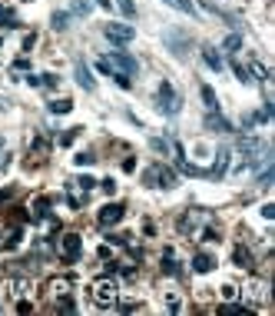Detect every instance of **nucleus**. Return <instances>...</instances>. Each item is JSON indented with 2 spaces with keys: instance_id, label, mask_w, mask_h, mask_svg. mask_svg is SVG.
Listing matches in <instances>:
<instances>
[{
  "instance_id": "423d86ee",
  "label": "nucleus",
  "mask_w": 275,
  "mask_h": 316,
  "mask_svg": "<svg viewBox=\"0 0 275 316\" xmlns=\"http://www.w3.org/2000/svg\"><path fill=\"white\" fill-rule=\"evenodd\" d=\"M60 253H63V259L67 263H76L80 259V253H83V240L76 233H63L60 236Z\"/></svg>"
},
{
  "instance_id": "393cba45",
  "label": "nucleus",
  "mask_w": 275,
  "mask_h": 316,
  "mask_svg": "<svg viewBox=\"0 0 275 316\" xmlns=\"http://www.w3.org/2000/svg\"><path fill=\"white\" fill-rule=\"evenodd\" d=\"M56 310L60 313H76V303L70 296H60V303H56Z\"/></svg>"
},
{
  "instance_id": "2eb2a0df",
  "label": "nucleus",
  "mask_w": 275,
  "mask_h": 316,
  "mask_svg": "<svg viewBox=\"0 0 275 316\" xmlns=\"http://www.w3.org/2000/svg\"><path fill=\"white\" fill-rule=\"evenodd\" d=\"M199 94H202V103H206V110H209V114H219V100H216L213 87H202Z\"/></svg>"
},
{
  "instance_id": "58836bf2",
  "label": "nucleus",
  "mask_w": 275,
  "mask_h": 316,
  "mask_svg": "<svg viewBox=\"0 0 275 316\" xmlns=\"http://www.w3.org/2000/svg\"><path fill=\"white\" fill-rule=\"evenodd\" d=\"M0 47H4V37H0Z\"/></svg>"
},
{
  "instance_id": "f704fd0d",
  "label": "nucleus",
  "mask_w": 275,
  "mask_h": 316,
  "mask_svg": "<svg viewBox=\"0 0 275 316\" xmlns=\"http://www.w3.org/2000/svg\"><path fill=\"white\" fill-rule=\"evenodd\" d=\"M17 313H33V303H27V300H24V303H17Z\"/></svg>"
},
{
  "instance_id": "f03ea898",
  "label": "nucleus",
  "mask_w": 275,
  "mask_h": 316,
  "mask_svg": "<svg viewBox=\"0 0 275 316\" xmlns=\"http://www.w3.org/2000/svg\"><path fill=\"white\" fill-rule=\"evenodd\" d=\"M156 107H159V114H166V117H176L179 114V94H176V87L169 80L159 83V90H156Z\"/></svg>"
},
{
  "instance_id": "0eeeda50",
  "label": "nucleus",
  "mask_w": 275,
  "mask_h": 316,
  "mask_svg": "<svg viewBox=\"0 0 275 316\" xmlns=\"http://www.w3.org/2000/svg\"><path fill=\"white\" fill-rule=\"evenodd\" d=\"M123 213H126L123 203H107V207L100 210V216H96V223H100V227H116V223L123 220Z\"/></svg>"
},
{
  "instance_id": "412c9836",
  "label": "nucleus",
  "mask_w": 275,
  "mask_h": 316,
  "mask_svg": "<svg viewBox=\"0 0 275 316\" xmlns=\"http://www.w3.org/2000/svg\"><path fill=\"white\" fill-rule=\"evenodd\" d=\"M73 163H76V166H93L96 157H93L90 150H83V153H76V157H73Z\"/></svg>"
},
{
  "instance_id": "6ab92c4d",
  "label": "nucleus",
  "mask_w": 275,
  "mask_h": 316,
  "mask_svg": "<svg viewBox=\"0 0 275 316\" xmlns=\"http://www.w3.org/2000/svg\"><path fill=\"white\" fill-rule=\"evenodd\" d=\"M70 110H73V100H70V97H63V100H53V103H50V114H70Z\"/></svg>"
},
{
  "instance_id": "4be33fe9",
  "label": "nucleus",
  "mask_w": 275,
  "mask_h": 316,
  "mask_svg": "<svg viewBox=\"0 0 275 316\" xmlns=\"http://www.w3.org/2000/svg\"><path fill=\"white\" fill-rule=\"evenodd\" d=\"M232 70H236V77H239L242 83H256V80H252V73H249V70H245L239 60H232Z\"/></svg>"
},
{
  "instance_id": "cd10ccee",
  "label": "nucleus",
  "mask_w": 275,
  "mask_h": 316,
  "mask_svg": "<svg viewBox=\"0 0 275 316\" xmlns=\"http://www.w3.org/2000/svg\"><path fill=\"white\" fill-rule=\"evenodd\" d=\"M76 187H80L83 193H90V190L96 187V180H93V177H80V180H76Z\"/></svg>"
},
{
  "instance_id": "f3484780",
  "label": "nucleus",
  "mask_w": 275,
  "mask_h": 316,
  "mask_svg": "<svg viewBox=\"0 0 275 316\" xmlns=\"http://www.w3.org/2000/svg\"><path fill=\"white\" fill-rule=\"evenodd\" d=\"M163 273H169V276H179V266H176V259H173V250L163 253Z\"/></svg>"
},
{
  "instance_id": "7ed1b4c3",
  "label": "nucleus",
  "mask_w": 275,
  "mask_h": 316,
  "mask_svg": "<svg viewBox=\"0 0 275 316\" xmlns=\"http://www.w3.org/2000/svg\"><path fill=\"white\" fill-rule=\"evenodd\" d=\"M143 183H146V187H163V190H173V187H176V173L169 170L166 163H153L150 170L143 173Z\"/></svg>"
},
{
  "instance_id": "9b49d317",
  "label": "nucleus",
  "mask_w": 275,
  "mask_h": 316,
  "mask_svg": "<svg viewBox=\"0 0 275 316\" xmlns=\"http://www.w3.org/2000/svg\"><path fill=\"white\" fill-rule=\"evenodd\" d=\"M202 220H206V213H199V210H193V213H189V216H182V220H179V230H182V233H193V230L199 227Z\"/></svg>"
},
{
  "instance_id": "473e14b6",
  "label": "nucleus",
  "mask_w": 275,
  "mask_h": 316,
  "mask_svg": "<svg viewBox=\"0 0 275 316\" xmlns=\"http://www.w3.org/2000/svg\"><path fill=\"white\" fill-rule=\"evenodd\" d=\"M236 296H239V290H236L232 283H225V286H222V300H236Z\"/></svg>"
},
{
  "instance_id": "2f4dec72",
  "label": "nucleus",
  "mask_w": 275,
  "mask_h": 316,
  "mask_svg": "<svg viewBox=\"0 0 275 316\" xmlns=\"http://www.w3.org/2000/svg\"><path fill=\"white\" fill-rule=\"evenodd\" d=\"M56 83H60L56 73H44V77H40V87H56Z\"/></svg>"
},
{
  "instance_id": "20e7f679",
  "label": "nucleus",
  "mask_w": 275,
  "mask_h": 316,
  "mask_svg": "<svg viewBox=\"0 0 275 316\" xmlns=\"http://www.w3.org/2000/svg\"><path fill=\"white\" fill-rule=\"evenodd\" d=\"M103 60H107L113 70L126 73V77H136V73H139V60H136V57H130V53H123V50H113V53H107Z\"/></svg>"
},
{
  "instance_id": "aec40b11",
  "label": "nucleus",
  "mask_w": 275,
  "mask_h": 316,
  "mask_svg": "<svg viewBox=\"0 0 275 316\" xmlns=\"http://www.w3.org/2000/svg\"><path fill=\"white\" fill-rule=\"evenodd\" d=\"M67 27H70V13L56 10V13H53V30H67Z\"/></svg>"
},
{
  "instance_id": "a878e982",
  "label": "nucleus",
  "mask_w": 275,
  "mask_h": 316,
  "mask_svg": "<svg viewBox=\"0 0 275 316\" xmlns=\"http://www.w3.org/2000/svg\"><path fill=\"white\" fill-rule=\"evenodd\" d=\"M225 50H239V47H242V37H239V33H232V37H225Z\"/></svg>"
},
{
  "instance_id": "5701e85b",
  "label": "nucleus",
  "mask_w": 275,
  "mask_h": 316,
  "mask_svg": "<svg viewBox=\"0 0 275 316\" xmlns=\"http://www.w3.org/2000/svg\"><path fill=\"white\" fill-rule=\"evenodd\" d=\"M116 7L123 10V17H136V0H116Z\"/></svg>"
},
{
  "instance_id": "f257e3e1",
  "label": "nucleus",
  "mask_w": 275,
  "mask_h": 316,
  "mask_svg": "<svg viewBox=\"0 0 275 316\" xmlns=\"http://www.w3.org/2000/svg\"><path fill=\"white\" fill-rule=\"evenodd\" d=\"M90 293H93V303L107 310V306H113L119 300V283L113 276H96L93 283H90Z\"/></svg>"
},
{
  "instance_id": "e433bc0d",
  "label": "nucleus",
  "mask_w": 275,
  "mask_h": 316,
  "mask_svg": "<svg viewBox=\"0 0 275 316\" xmlns=\"http://www.w3.org/2000/svg\"><path fill=\"white\" fill-rule=\"evenodd\" d=\"M96 4H100V7H107V10H110V7H113V0H96Z\"/></svg>"
},
{
  "instance_id": "72a5a7b5",
  "label": "nucleus",
  "mask_w": 275,
  "mask_h": 316,
  "mask_svg": "<svg viewBox=\"0 0 275 316\" xmlns=\"http://www.w3.org/2000/svg\"><path fill=\"white\" fill-rule=\"evenodd\" d=\"M262 216H265V220H275V207H272V203H265V207H262Z\"/></svg>"
},
{
  "instance_id": "6e6552de",
  "label": "nucleus",
  "mask_w": 275,
  "mask_h": 316,
  "mask_svg": "<svg viewBox=\"0 0 275 316\" xmlns=\"http://www.w3.org/2000/svg\"><path fill=\"white\" fill-rule=\"evenodd\" d=\"M47 290H50V296H70V290H73V280L70 276H53L50 283H47Z\"/></svg>"
},
{
  "instance_id": "bb28decb",
  "label": "nucleus",
  "mask_w": 275,
  "mask_h": 316,
  "mask_svg": "<svg viewBox=\"0 0 275 316\" xmlns=\"http://www.w3.org/2000/svg\"><path fill=\"white\" fill-rule=\"evenodd\" d=\"M73 13L87 17V13H90V0H73Z\"/></svg>"
},
{
  "instance_id": "9d476101",
  "label": "nucleus",
  "mask_w": 275,
  "mask_h": 316,
  "mask_svg": "<svg viewBox=\"0 0 275 316\" xmlns=\"http://www.w3.org/2000/svg\"><path fill=\"white\" fill-rule=\"evenodd\" d=\"M193 270L196 273H213L216 270V256H213V253H196V256H193Z\"/></svg>"
},
{
  "instance_id": "c85d7f7f",
  "label": "nucleus",
  "mask_w": 275,
  "mask_h": 316,
  "mask_svg": "<svg viewBox=\"0 0 275 316\" xmlns=\"http://www.w3.org/2000/svg\"><path fill=\"white\" fill-rule=\"evenodd\" d=\"M219 313H252V306H236V303H229V306H219Z\"/></svg>"
},
{
  "instance_id": "a211bd4d",
  "label": "nucleus",
  "mask_w": 275,
  "mask_h": 316,
  "mask_svg": "<svg viewBox=\"0 0 275 316\" xmlns=\"http://www.w3.org/2000/svg\"><path fill=\"white\" fill-rule=\"evenodd\" d=\"M169 7H176V10H182V13H189V17H196V4L193 0H166Z\"/></svg>"
},
{
  "instance_id": "1a4fd4ad",
  "label": "nucleus",
  "mask_w": 275,
  "mask_h": 316,
  "mask_svg": "<svg viewBox=\"0 0 275 316\" xmlns=\"http://www.w3.org/2000/svg\"><path fill=\"white\" fill-rule=\"evenodd\" d=\"M229 157H232V150L222 146V150L216 153V163H213V170H209V177H225V170H229Z\"/></svg>"
},
{
  "instance_id": "f8f14e48",
  "label": "nucleus",
  "mask_w": 275,
  "mask_h": 316,
  "mask_svg": "<svg viewBox=\"0 0 275 316\" xmlns=\"http://www.w3.org/2000/svg\"><path fill=\"white\" fill-rule=\"evenodd\" d=\"M76 83H80L83 90H96V80H93V73L87 70V63H76Z\"/></svg>"
},
{
  "instance_id": "c9c22d12",
  "label": "nucleus",
  "mask_w": 275,
  "mask_h": 316,
  "mask_svg": "<svg viewBox=\"0 0 275 316\" xmlns=\"http://www.w3.org/2000/svg\"><path fill=\"white\" fill-rule=\"evenodd\" d=\"M123 170H126V173H133V170H136V160H133V157H130V160H123Z\"/></svg>"
},
{
  "instance_id": "b1692460",
  "label": "nucleus",
  "mask_w": 275,
  "mask_h": 316,
  "mask_svg": "<svg viewBox=\"0 0 275 316\" xmlns=\"http://www.w3.org/2000/svg\"><path fill=\"white\" fill-rule=\"evenodd\" d=\"M236 263L245 266V270L252 266V256H249V250H245V247H236Z\"/></svg>"
},
{
  "instance_id": "39448f33",
  "label": "nucleus",
  "mask_w": 275,
  "mask_h": 316,
  "mask_svg": "<svg viewBox=\"0 0 275 316\" xmlns=\"http://www.w3.org/2000/svg\"><path fill=\"white\" fill-rule=\"evenodd\" d=\"M103 37H107L110 44H116V47H126V44H133L136 30H133L130 24H107L103 27Z\"/></svg>"
},
{
  "instance_id": "4468645a",
  "label": "nucleus",
  "mask_w": 275,
  "mask_h": 316,
  "mask_svg": "<svg viewBox=\"0 0 275 316\" xmlns=\"http://www.w3.org/2000/svg\"><path fill=\"white\" fill-rule=\"evenodd\" d=\"M202 60H206L209 67L216 70V73L222 70V57H219V50H216V47H202Z\"/></svg>"
},
{
  "instance_id": "4c0bfd02",
  "label": "nucleus",
  "mask_w": 275,
  "mask_h": 316,
  "mask_svg": "<svg viewBox=\"0 0 275 316\" xmlns=\"http://www.w3.org/2000/svg\"><path fill=\"white\" fill-rule=\"evenodd\" d=\"M0 250H4V236H0Z\"/></svg>"
},
{
  "instance_id": "dca6fc26",
  "label": "nucleus",
  "mask_w": 275,
  "mask_h": 316,
  "mask_svg": "<svg viewBox=\"0 0 275 316\" xmlns=\"http://www.w3.org/2000/svg\"><path fill=\"white\" fill-rule=\"evenodd\" d=\"M206 123L213 126V130H222V133H232V123L225 120V117H219V114H209L206 117Z\"/></svg>"
},
{
  "instance_id": "7c9ffc66",
  "label": "nucleus",
  "mask_w": 275,
  "mask_h": 316,
  "mask_svg": "<svg viewBox=\"0 0 275 316\" xmlns=\"http://www.w3.org/2000/svg\"><path fill=\"white\" fill-rule=\"evenodd\" d=\"M96 187H103V193H107V196H113V193H116V180H103V183H96Z\"/></svg>"
},
{
  "instance_id": "ddd939ff",
  "label": "nucleus",
  "mask_w": 275,
  "mask_h": 316,
  "mask_svg": "<svg viewBox=\"0 0 275 316\" xmlns=\"http://www.w3.org/2000/svg\"><path fill=\"white\" fill-rule=\"evenodd\" d=\"M0 27H4V30H13V27H20V17L10 10V7H4V4H0Z\"/></svg>"
},
{
  "instance_id": "c756f323",
  "label": "nucleus",
  "mask_w": 275,
  "mask_h": 316,
  "mask_svg": "<svg viewBox=\"0 0 275 316\" xmlns=\"http://www.w3.org/2000/svg\"><path fill=\"white\" fill-rule=\"evenodd\" d=\"M76 133H83V130H67V133H60V146H70L76 140Z\"/></svg>"
}]
</instances>
